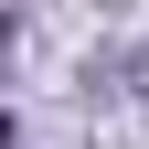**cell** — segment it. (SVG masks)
Returning <instances> with one entry per match:
<instances>
[{
	"mask_svg": "<svg viewBox=\"0 0 149 149\" xmlns=\"http://www.w3.org/2000/svg\"><path fill=\"white\" fill-rule=\"evenodd\" d=\"M0 149H11V117H0Z\"/></svg>",
	"mask_w": 149,
	"mask_h": 149,
	"instance_id": "obj_1",
	"label": "cell"
}]
</instances>
